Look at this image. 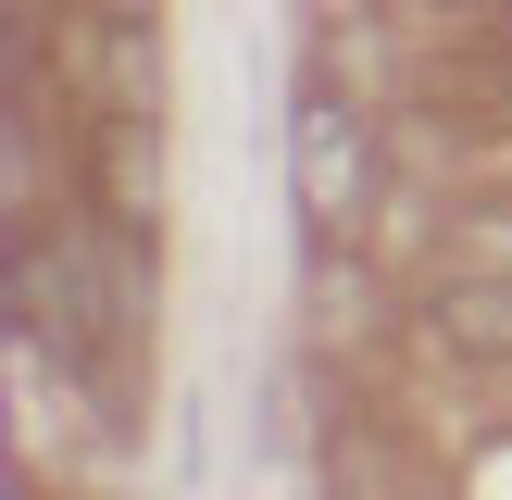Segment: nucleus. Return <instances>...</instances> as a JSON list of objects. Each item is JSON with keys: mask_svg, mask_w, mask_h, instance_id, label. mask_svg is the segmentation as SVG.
I'll list each match as a JSON object with an SVG mask.
<instances>
[{"mask_svg": "<svg viewBox=\"0 0 512 500\" xmlns=\"http://www.w3.org/2000/svg\"><path fill=\"white\" fill-rule=\"evenodd\" d=\"M288 175H300V213L313 238H350L375 213V138L338 88H300V125H288Z\"/></svg>", "mask_w": 512, "mask_h": 500, "instance_id": "nucleus-1", "label": "nucleus"}, {"mask_svg": "<svg viewBox=\"0 0 512 500\" xmlns=\"http://www.w3.org/2000/svg\"><path fill=\"white\" fill-rule=\"evenodd\" d=\"M438 338H450V350H512V288H500V275L438 288Z\"/></svg>", "mask_w": 512, "mask_h": 500, "instance_id": "nucleus-2", "label": "nucleus"}, {"mask_svg": "<svg viewBox=\"0 0 512 500\" xmlns=\"http://www.w3.org/2000/svg\"><path fill=\"white\" fill-rule=\"evenodd\" d=\"M100 13H113V25H150V13H163V0H100Z\"/></svg>", "mask_w": 512, "mask_h": 500, "instance_id": "nucleus-3", "label": "nucleus"}]
</instances>
